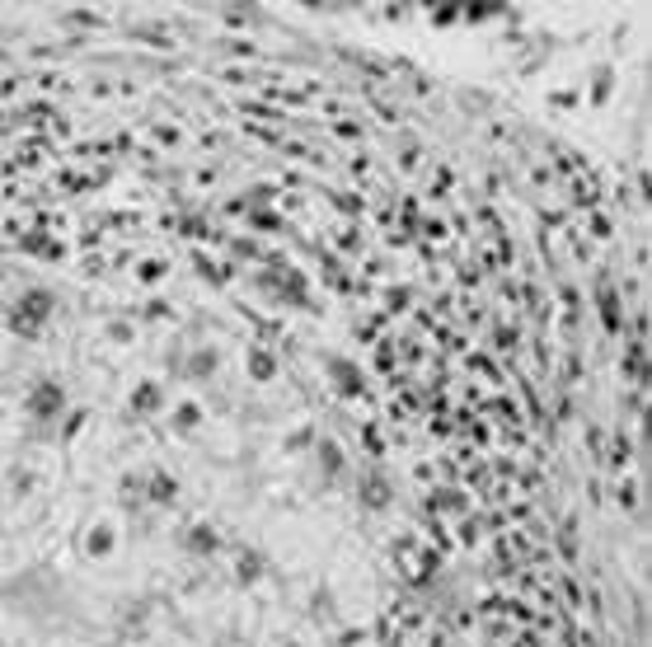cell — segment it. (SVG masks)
Segmentation results:
<instances>
[{"instance_id":"ba28073f","label":"cell","mask_w":652,"mask_h":647,"mask_svg":"<svg viewBox=\"0 0 652 647\" xmlns=\"http://www.w3.org/2000/svg\"><path fill=\"white\" fill-rule=\"evenodd\" d=\"M184 549H188V554H216V549H221V535H216V525H207V521H192V525H188V535H184Z\"/></svg>"},{"instance_id":"3957f363","label":"cell","mask_w":652,"mask_h":647,"mask_svg":"<svg viewBox=\"0 0 652 647\" xmlns=\"http://www.w3.org/2000/svg\"><path fill=\"white\" fill-rule=\"evenodd\" d=\"M324 371H329L334 394H343V399H357V394H366V375H362V367H357L352 357L329 352V357H324Z\"/></svg>"},{"instance_id":"8992f818","label":"cell","mask_w":652,"mask_h":647,"mask_svg":"<svg viewBox=\"0 0 652 647\" xmlns=\"http://www.w3.org/2000/svg\"><path fill=\"white\" fill-rule=\"evenodd\" d=\"M141 493L151 497L155 507H174V502H178V478H174L169 469H160V464H155V469H145Z\"/></svg>"},{"instance_id":"30bf717a","label":"cell","mask_w":652,"mask_h":647,"mask_svg":"<svg viewBox=\"0 0 652 647\" xmlns=\"http://www.w3.org/2000/svg\"><path fill=\"white\" fill-rule=\"evenodd\" d=\"M249 375L254 380H272L277 375V357L268 352V347H249Z\"/></svg>"},{"instance_id":"277c9868","label":"cell","mask_w":652,"mask_h":647,"mask_svg":"<svg viewBox=\"0 0 652 647\" xmlns=\"http://www.w3.org/2000/svg\"><path fill=\"white\" fill-rule=\"evenodd\" d=\"M127 408L141 413V418H155V413L169 408V385H165V380H155V375H141L132 385V394H127Z\"/></svg>"},{"instance_id":"5b68a950","label":"cell","mask_w":652,"mask_h":647,"mask_svg":"<svg viewBox=\"0 0 652 647\" xmlns=\"http://www.w3.org/2000/svg\"><path fill=\"white\" fill-rule=\"evenodd\" d=\"M216 371H221V352L211 343H202V347H192V352L178 357V375L192 380V385H202V380H211Z\"/></svg>"},{"instance_id":"7c38bea8","label":"cell","mask_w":652,"mask_h":647,"mask_svg":"<svg viewBox=\"0 0 652 647\" xmlns=\"http://www.w3.org/2000/svg\"><path fill=\"white\" fill-rule=\"evenodd\" d=\"M0 287H5V268H0Z\"/></svg>"},{"instance_id":"8fae6325","label":"cell","mask_w":652,"mask_h":647,"mask_svg":"<svg viewBox=\"0 0 652 647\" xmlns=\"http://www.w3.org/2000/svg\"><path fill=\"white\" fill-rule=\"evenodd\" d=\"M315 451H319V464H324V474H343V451H338L334 441L315 446Z\"/></svg>"},{"instance_id":"6da1fadb","label":"cell","mask_w":652,"mask_h":647,"mask_svg":"<svg viewBox=\"0 0 652 647\" xmlns=\"http://www.w3.org/2000/svg\"><path fill=\"white\" fill-rule=\"evenodd\" d=\"M57 314H61L57 287L28 281V287H20L10 296V301H0V328H5L10 338H20V343H34V338H43L47 328H52Z\"/></svg>"},{"instance_id":"7a4b0ae2","label":"cell","mask_w":652,"mask_h":647,"mask_svg":"<svg viewBox=\"0 0 652 647\" xmlns=\"http://www.w3.org/2000/svg\"><path fill=\"white\" fill-rule=\"evenodd\" d=\"M67 413H71V390L61 385L57 375L28 380V390H24V418H28V427H34V431H52Z\"/></svg>"},{"instance_id":"52a82bcc","label":"cell","mask_w":652,"mask_h":647,"mask_svg":"<svg viewBox=\"0 0 652 647\" xmlns=\"http://www.w3.org/2000/svg\"><path fill=\"white\" fill-rule=\"evenodd\" d=\"M202 422H207V408H202L198 399H178V404L169 408V427L178 431V437H192Z\"/></svg>"},{"instance_id":"9c48e42d","label":"cell","mask_w":652,"mask_h":647,"mask_svg":"<svg viewBox=\"0 0 652 647\" xmlns=\"http://www.w3.org/2000/svg\"><path fill=\"white\" fill-rule=\"evenodd\" d=\"M113 544H118V530H113L108 521H94L90 535H85V554L99 558V554H113Z\"/></svg>"}]
</instances>
